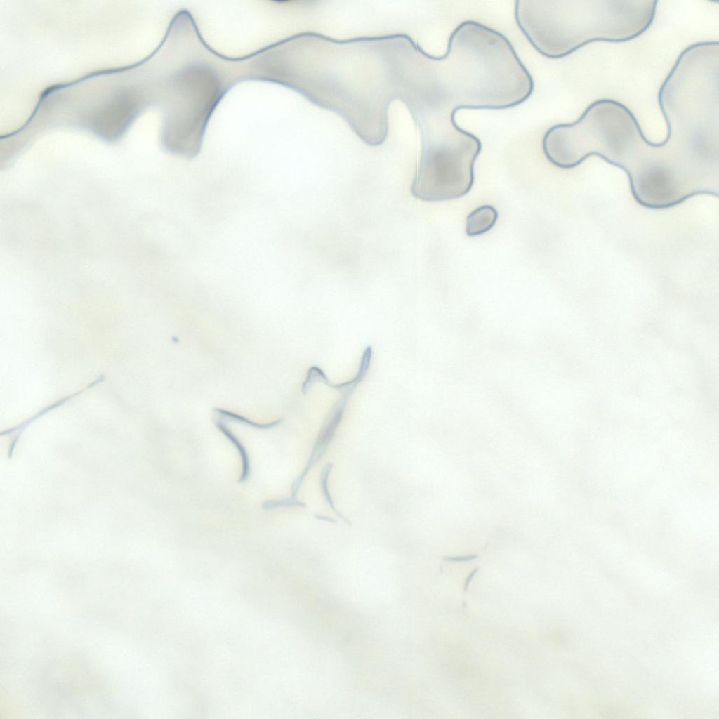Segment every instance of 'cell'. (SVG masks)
I'll return each instance as SVG.
<instances>
[{"mask_svg":"<svg viewBox=\"0 0 719 719\" xmlns=\"http://www.w3.org/2000/svg\"><path fill=\"white\" fill-rule=\"evenodd\" d=\"M415 67L423 147L481 151L480 139L456 124V112L513 107L528 99L534 87L508 38L473 20L463 21L454 29L443 56L432 57L418 50Z\"/></svg>","mask_w":719,"mask_h":719,"instance_id":"6da1fadb","label":"cell"},{"mask_svg":"<svg viewBox=\"0 0 719 719\" xmlns=\"http://www.w3.org/2000/svg\"><path fill=\"white\" fill-rule=\"evenodd\" d=\"M575 138L584 159L598 156L624 171L634 199L645 208H670L701 193V165L688 147L673 134L650 142L617 100L591 103L576 121Z\"/></svg>","mask_w":719,"mask_h":719,"instance_id":"7a4b0ae2","label":"cell"},{"mask_svg":"<svg viewBox=\"0 0 719 719\" xmlns=\"http://www.w3.org/2000/svg\"><path fill=\"white\" fill-rule=\"evenodd\" d=\"M658 1L517 0L516 23L542 55L566 57L593 41L624 42L652 24Z\"/></svg>","mask_w":719,"mask_h":719,"instance_id":"3957f363","label":"cell"},{"mask_svg":"<svg viewBox=\"0 0 719 719\" xmlns=\"http://www.w3.org/2000/svg\"><path fill=\"white\" fill-rule=\"evenodd\" d=\"M354 390L355 389L353 388H350L341 392L342 395L341 398L334 407L332 412L320 430L315 442L312 454L305 468L302 473L298 476L301 480H303L305 479L312 466L315 464L325 453L326 447L332 440L334 435L341 421L348 398L352 395Z\"/></svg>","mask_w":719,"mask_h":719,"instance_id":"277c9868","label":"cell"},{"mask_svg":"<svg viewBox=\"0 0 719 719\" xmlns=\"http://www.w3.org/2000/svg\"><path fill=\"white\" fill-rule=\"evenodd\" d=\"M373 350L370 345L365 348L363 351L359 369L356 375L350 380L341 383H332L322 369L317 366H312L308 371L306 378L302 385V393L305 394L311 385L320 381L326 385L339 391H344L349 388H355L366 376L370 367Z\"/></svg>","mask_w":719,"mask_h":719,"instance_id":"5b68a950","label":"cell"},{"mask_svg":"<svg viewBox=\"0 0 719 719\" xmlns=\"http://www.w3.org/2000/svg\"><path fill=\"white\" fill-rule=\"evenodd\" d=\"M135 106L133 101H131L127 97L115 100L114 104L106 108L98 118V124L103 126L99 130H103L106 133L108 129L110 136L119 133V130L124 128L128 117L133 114Z\"/></svg>","mask_w":719,"mask_h":719,"instance_id":"8992f818","label":"cell"},{"mask_svg":"<svg viewBox=\"0 0 719 719\" xmlns=\"http://www.w3.org/2000/svg\"><path fill=\"white\" fill-rule=\"evenodd\" d=\"M498 218L496 209L491 205H482L473 210L466 218V233L469 237L489 231Z\"/></svg>","mask_w":719,"mask_h":719,"instance_id":"52a82bcc","label":"cell"},{"mask_svg":"<svg viewBox=\"0 0 719 719\" xmlns=\"http://www.w3.org/2000/svg\"><path fill=\"white\" fill-rule=\"evenodd\" d=\"M214 423L216 427L235 445L239 454L242 461V473L238 480V482L242 483L245 482L249 478L251 473L249 456L245 447L223 422L216 420Z\"/></svg>","mask_w":719,"mask_h":719,"instance_id":"ba28073f","label":"cell"},{"mask_svg":"<svg viewBox=\"0 0 719 719\" xmlns=\"http://www.w3.org/2000/svg\"><path fill=\"white\" fill-rule=\"evenodd\" d=\"M332 467V463H327L323 467L322 470L320 475V484L322 493L324 494L325 500L328 503L331 509L334 512L335 515L338 516L340 519H341L343 521H344L346 524L351 525V522L348 518L344 517L336 508L334 502L332 499V497L329 490L328 478Z\"/></svg>","mask_w":719,"mask_h":719,"instance_id":"9c48e42d","label":"cell"},{"mask_svg":"<svg viewBox=\"0 0 719 719\" xmlns=\"http://www.w3.org/2000/svg\"><path fill=\"white\" fill-rule=\"evenodd\" d=\"M216 411L220 416H223V417H225V418H227L228 419H230V420H232L234 421H236V422L244 424L246 426H250L251 428H256V429H260V430H266V429L272 428L277 426V425H279L282 422V419H278L277 421H272V422L269 423L260 424V423H257L253 422V421H250V420H249V419H247V418H246L244 417H242V416H239L237 414L229 412V411H225V410L216 409Z\"/></svg>","mask_w":719,"mask_h":719,"instance_id":"30bf717a","label":"cell"},{"mask_svg":"<svg viewBox=\"0 0 719 719\" xmlns=\"http://www.w3.org/2000/svg\"><path fill=\"white\" fill-rule=\"evenodd\" d=\"M280 507H301L305 508L306 505L305 503L299 501L296 497L291 496L290 498L279 499V500H268L265 501L262 504V508L264 510H270L272 508H280Z\"/></svg>","mask_w":719,"mask_h":719,"instance_id":"8fae6325","label":"cell"},{"mask_svg":"<svg viewBox=\"0 0 719 719\" xmlns=\"http://www.w3.org/2000/svg\"><path fill=\"white\" fill-rule=\"evenodd\" d=\"M477 557H478V555H475V554L470 555H466V556L445 557L444 558V560H446L447 562H467V561H470V560H474V559L477 558Z\"/></svg>","mask_w":719,"mask_h":719,"instance_id":"7c38bea8","label":"cell"},{"mask_svg":"<svg viewBox=\"0 0 719 719\" xmlns=\"http://www.w3.org/2000/svg\"><path fill=\"white\" fill-rule=\"evenodd\" d=\"M478 569H479V568H478V567H477V568L474 569H473V571H472V572H470V574H469V575L468 576V577L466 578V581H465V583H464V591H467V589H468V586H469V584H470V581H471L472 579H473V576H474L475 575V574H476V573L477 572Z\"/></svg>","mask_w":719,"mask_h":719,"instance_id":"4fadbf2b","label":"cell"},{"mask_svg":"<svg viewBox=\"0 0 719 719\" xmlns=\"http://www.w3.org/2000/svg\"><path fill=\"white\" fill-rule=\"evenodd\" d=\"M315 518L319 519V520H324V521H328L329 522H336V521L334 520L333 519L329 518V517H326V516H324V515H316Z\"/></svg>","mask_w":719,"mask_h":719,"instance_id":"5bb4252c","label":"cell"}]
</instances>
